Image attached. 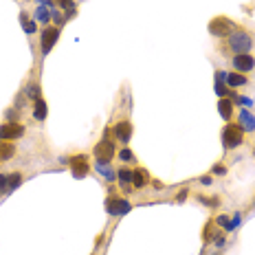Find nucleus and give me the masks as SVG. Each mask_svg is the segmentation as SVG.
<instances>
[{
	"label": "nucleus",
	"instance_id": "aec40b11",
	"mask_svg": "<svg viewBox=\"0 0 255 255\" xmlns=\"http://www.w3.org/2000/svg\"><path fill=\"white\" fill-rule=\"evenodd\" d=\"M33 117L38 119V121H44V119H47V104H44V99H38V101H35Z\"/></svg>",
	"mask_w": 255,
	"mask_h": 255
},
{
	"label": "nucleus",
	"instance_id": "a211bd4d",
	"mask_svg": "<svg viewBox=\"0 0 255 255\" xmlns=\"http://www.w3.org/2000/svg\"><path fill=\"white\" fill-rule=\"evenodd\" d=\"M95 167H97V172H99V174L104 176L106 180H114V178H117V174H114V170L108 165V163H101V161H97V165H95Z\"/></svg>",
	"mask_w": 255,
	"mask_h": 255
},
{
	"label": "nucleus",
	"instance_id": "c756f323",
	"mask_svg": "<svg viewBox=\"0 0 255 255\" xmlns=\"http://www.w3.org/2000/svg\"><path fill=\"white\" fill-rule=\"evenodd\" d=\"M213 172H216V174H224V172H227V170H224V167H213Z\"/></svg>",
	"mask_w": 255,
	"mask_h": 255
},
{
	"label": "nucleus",
	"instance_id": "393cba45",
	"mask_svg": "<svg viewBox=\"0 0 255 255\" xmlns=\"http://www.w3.org/2000/svg\"><path fill=\"white\" fill-rule=\"evenodd\" d=\"M9 191V180L5 174H0V194H7Z\"/></svg>",
	"mask_w": 255,
	"mask_h": 255
},
{
	"label": "nucleus",
	"instance_id": "7ed1b4c3",
	"mask_svg": "<svg viewBox=\"0 0 255 255\" xmlns=\"http://www.w3.org/2000/svg\"><path fill=\"white\" fill-rule=\"evenodd\" d=\"M233 31H236V22L227 16H218L209 22V33L216 35V38H229Z\"/></svg>",
	"mask_w": 255,
	"mask_h": 255
},
{
	"label": "nucleus",
	"instance_id": "39448f33",
	"mask_svg": "<svg viewBox=\"0 0 255 255\" xmlns=\"http://www.w3.org/2000/svg\"><path fill=\"white\" fill-rule=\"evenodd\" d=\"M24 132H27V128L16 121H7L0 126V139H7V141H16V139L24 137Z\"/></svg>",
	"mask_w": 255,
	"mask_h": 255
},
{
	"label": "nucleus",
	"instance_id": "b1692460",
	"mask_svg": "<svg viewBox=\"0 0 255 255\" xmlns=\"http://www.w3.org/2000/svg\"><path fill=\"white\" fill-rule=\"evenodd\" d=\"M35 18H38V22H48V9L47 5H40L38 11H35Z\"/></svg>",
	"mask_w": 255,
	"mask_h": 255
},
{
	"label": "nucleus",
	"instance_id": "dca6fc26",
	"mask_svg": "<svg viewBox=\"0 0 255 255\" xmlns=\"http://www.w3.org/2000/svg\"><path fill=\"white\" fill-rule=\"evenodd\" d=\"M218 110H220L222 119H231L233 117V99H229V97H224V99H220V104H218Z\"/></svg>",
	"mask_w": 255,
	"mask_h": 255
},
{
	"label": "nucleus",
	"instance_id": "cd10ccee",
	"mask_svg": "<svg viewBox=\"0 0 255 255\" xmlns=\"http://www.w3.org/2000/svg\"><path fill=\"white\" fill-rule=\"evenodd\" d=\"M62 9H73V0H55Z\"/></svg>",
	"mask_w": 255,
	"mask_h": 255
},
{
	"label": "nucleus",
	"instance_id": "7c9ffc66",
	"mask_svg": "<svg viewBox=\"0 0 255 255\" xmlns=\"http://www.w3.org/2000/svg\"><path fill=\"white\" fill-rule=\"evenodd\" d=\"M200 183H203V185H209V183H211V178H209V176H203V178H200Z\"/></svg>",
	"mask_w": 255,
	"mask_h": 255
},
{
	"label": "nucleus",
	"instance_id": "1a4fd4ad",
	"mask_svg": "<svg viewBox=\"0 0 255 255\" xmlns=\"http://www.w3.org/2000/svg\"><path fill=\"white\" fill-rule=\"evenodd\" d=\"M57 38H60V29H57V27H47L42 31V53H44V55L55 47Z\"/></svg>",
	"mask_w": 255,
	"mask_h": 255
},
{
	"label": "nucleus",
	"instance_id": "9d476101",
	"mask_svg": "<svg viewBox=\"0 0 255 255\" xmlns=\"http://www.w3.org/2000/svg\"><path fill=\"white\" fill-rule=\"evenodd\" d=\"M112 134H114V139H117V141L128 143L130 139H132V123L126 121V119H123V121H119L117 126L112 128Z\"/></svg>",
	"mask_w": 255,
	"mask_h": 255
},
{
	"label": "nucleus",
	"instance_id": "4468645a",
	"mask_svg": "<svg viewBox=\"0 0 255 255\" xmlns=\"http://www.w3.org/2000/svg\"><path fill=\"white\" fill-rule=\"evenodd\" d=\"M117 178H119V185H121L123 191H130V187H132V170L121 167V170L117 172Z\"/></svg>",
	"mask_w": 255,
	"mask_h": 255
},
{
	"label": "nucleus",
	"instance_id": "f03ea898",
	"mask_svg": "<svg viewBox=\"0 0 255 255\" xmlns=\"http://www.w3.org/2000/svg\"><path fill=\"white\" fill-rule=\"evenodd\" d=\"M242 141H244V130L238 123H227L222 128V145H224V150H236V147L242 145Z\"/></svg>",
	"mask_w": 255,
	"mask_h": 255
},
{
	"label": "nucleus",
	"instance_id": "5701e85b",
	"mask_svg": "<svg viewBox=\"0 0 255 255\" xmlns=\"http://www.w3.org/2000/svg\"><path fill=\"white\" fill-rule=\"evenodd\" d=\"M198 200L203 205H207V207H218V205H220V198H218V196H198Z\"/></svg>",
	"mask_w": 255,
	"mask_h": 255
},
{
	"label": "nucleus",
	"instance_id": "f3484780",
	"mask_svg": "<svg viewBox=\"0 0 255 255\" xmlns=\"http://www.w3.org/2000/svg\"><path fill=\"white\" fill-rule=\"evenodd\" d=\"M224 81H227V86H231V88H238V86H244L249 80H246L242 73L236 71V73H227V80Z\"/></svg>",
	"mask_w": 255,
	"mask_h": 255
},
{
	"label": "nucleus",
	"instance_id": "2f4dec72",
	"mask_svg": "<svg viewBox=\"0 0 255 255\" xmlns=\"http://www.w3.org/2000/svg\"><path fill=\"white\" fill-rule=\"evenodd\" d=\"M253 156H255V147H253Z\"/></svg>",
	"mask_w": 255,
	"mask_h": 255
},
{
	"label": "nucleus",
	"instance_id": "20e7f679",
	"mask_svg": "<svg viewBox=\"0 0 255 255\" xmlns=\"http://www.w3.org/2000/svg\"><path fill=\"white\" fill-rule=\"evenodd\" d=\"M114 156V143L110 139V130H106V137L95 145V159L101 163H110Z\"/></svg>",
	"mask_w": 255,
	"mask_h": 255
},
{
	"label": "nucleus",
	"instance_id": "423d86ee",
	"mask_svg": "<svg viewBox=\"0 0 255 255\" xmlns=\"http://www.w3.org/2000/svg\"><path fill=\"white\" fill-rule=\"evenodd\" d=\"M71 174L75 178H86L90 174V163H88V156L86 154H77L71 159Z\"/></svg>",
	"mask_w": 255,
	"mask_h": 255
},
{
	"label": "nucleus",
	"instance_id": "4be33fe9",
	"mask_svg": "<svg viewBox=\"0 0 255 255\" xmlns=\"http://www.w3.org/2000/svg\"><path fill=\"white\" fill-rule=\"evenodd\" d=\"M7 180H9V191H11V189H16L20 183H22V174H20V172H14V174L7 176Z\"/></svg>",
	"mask_w": 255,
	"mask_h": 255
},
{
	"label": "nucleus",
	"instance_id": "9b49d317",
	"mask_svg": "<svg viewBox=\"0 0 255 255\" xmlns=\"http://www.w3.org/2000/svg\"><path fill=\"white\" fill-rule=\"evenodd\" d=\"M238 126H240L244 132H255V117L249 110H240V114H238Z\"/></svg>",
	"mask_w": 255,
	"mask_h": 255
},
{
	"label": "nucleus",
	"instance_id": "6e6552de",
	"mask_svg": "<svg viewBox=\"0 0 255 255\" xmlns=\"http://www.w3.org/2000/svg\"><path fill=\"white\" fill-rule=\"evenodd\" d=\"M233 68L238 73H251L255 68V57L251 53H240V55H233Z\"/></svg>",
	"mask_w": 255,
	"mask_h": 255
},
{
	"label": "nucleus",
	"instance_id": "6ab92c4d",
	"mask_svg": "<svg viewBox=\"0 0 255 255\" xmlns=\"http://www.w3.org/2000/svg\"><path fill=\"white\" fill-rule=\"evenodd\" d=\"M24 93H27V97H29V99H33V101L42 99V97H40L42 88H40V84H35V81H31V84H29L27 88H24Z\"/></svg>",
	"mask_w": 255,
	"mask_h": 255
},
{
	"label": "nucleus",
	"instance_id": "a878e982",
	"mask_svg": "<svg viewBox=\"0 0 255 255\" xmlns=\"http://www.w3.org/2000/svg\"><path fill=\"white\" fill-rule=\"evenodd\" d=\"M119 159H121V161H134V156H132V152L128 150V147H123V150L119 152Z\"/></svg>",
	"mask_w": 255,
	"mask_h": 255
},
{
	"label": "nucleus",
	"instance_id": "f8f14e48",
	"mask_svg": "<svg viewBox=\"0 0 255 255\" xmlns=\"http://www.w3.org/2000/svg\"><path fill=\"white\" fill-rule=\"evenodd\" d=\"M145 185H150V174H147V170H143V167H137V170L132 172V187H145Z\"/></svg>",
	"mask_w": 255,
	"mask_h": 255
},
{
	"label": "nucleus",
	"instance_id": "0eeeda50",
	"mask_svg": "<svg viewBox=\"0 0 255 255\" xmlns=\"http://www.w3.org/2000/svg\"><path fill=\"white\" fill-rule=\"evenodd\" d=\"M106 209H108L110 216H126L130 209H132V205L128 203L126 198H117V196H110L108 200H106Z\"/></svg>",
	"mask_w": 255,
	"mask_h": 255
},
{
	"label": "nucleus",
	"instance_id": "ddd939ff",
	"mask_svg": "<svg viewBox=\"0 0 255 255\" xmlns=\"http://www.w3.org/2000/svg\"><path fill=\"white\" fill-rule=\"evenodd\" d=\"M216 224L218 227H222L224 231H233V229L240 224V216L236 218H229V216H216Z\"/></svg>",
	"mask_w": 255,
	"mask_h": 255
},
{
	"label": "nucleus",
	"instance_id": "412c9836",
	"mask_svg": "<svg viewBox=\"0 0 255 255\" xmlns=\"http://www.w3.org/2000/svg\"><path fill=\"white\" fill-rule=\"evenodd\" d=\"M20 22H22V27H24V31H27V33H35V29H38V27H35V24H33V20L29 18L27 14H22V16H20Z\"/></svg>",
	"mask_w": 255,
	"mask_h": 255
},
{
	"label": "nucleus",
	"instance_id": "2eb2a0df",
	"mask_svg": "<svg viewBox=\"0 0 255 255\" xmlns=\"http://www.w3.org/2000/svg\"><path fill=\"white\" fill-rule=\"evenodd\" d=\"M16 154V145L7 139H0V161H9L11 156Z\"/></svg>",
	"mask_w": 255,
	"mask_h": 255
},
{
	"label": "nucleus",
	"instance_id": "bb28decb",
	"mask_svg": "<svg viewBox=\"0 0 255 255\" xmlns=\"http://www.w3.org/2000/svg\"><path fill=\"white\" fill-rule=\"evenodd\" d=\"M216 93L220 95V99H224V97L229 95V90L224 88V86H222V81H216Z\"/></svg>",
	"mask_w": 255,
	"mask_h": 255
},
{
	"label": "nucleus",
	"instance_id": "c85d7f7f",
	"mask_svg": "<svg viewBox=\"0 0 255 255\" xmlns=\"http://www.w3.org/2000/svg\"><path fill=\"white\" fill-rule=\"evenodd\" d=\"M238 101H240V104H244V106H251V99H249V97H240Z\"/></svg>",
	"mask_w": 255,
	"mask_h": 255
},
{
	"label": "nucleus",
	"instance_id": "f257e3e1",
	"mask_svg": "<svg viewBox=\"0 0 255 255\" xmlns=\"http://www.w3.org/2000/svg\"><path fill=\"white\" fill-rule=\"evenodd\" d=\"M227 40H229L231 53H236V55H240V53H251V48H253V44H255L253 33L246 31V29H236Z\"/></svg>",
	"mask_w": 255,
	"mask_h": 255
}]
</instances>
